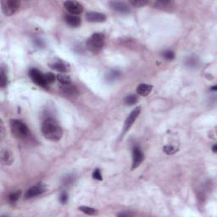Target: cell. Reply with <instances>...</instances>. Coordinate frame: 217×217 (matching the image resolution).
I'll return each instance as SVG.
<instances>
[{
    "label": "cell",
    "instance_id": "cell-1",
    "mask_svg": "<svg viewBox=\"0 0 217 217\" xmlns=\"http://www.w3.org/2000/svg\"><path fill=\"white\" fill-rule=\"evenodd\" d=\"M42 132L43 136L50 141H59L62 137L63 130L54 119L47 118L43 122Z\"/></svg>",
    "mask_w": 217,
    "mask_h": 217
},
{
    "label": "cell",
    "instance_id": "cell-2",
    "mask_svg": "<svg viewBox=\"0 0 217 217\" xmlns=\"http://www.w3.org/2000/svg\"><path fill=\"white\" fill-rule=\"evenodd\" d=\"M10 129L14 137L24 139L28 137L30 132L27 126L20 120H11L10 121Z\"/></svg>",
    "mask_w": 217,
    "mask_h": 217
},
{
    "label": "cell",
    "instance_id": "cell-3",
    "mask_svg": "<svg viewBox=\"0 0 217 217\" xmlns=\"http://www.w3.org/2000/svg\"><path fill=\"white\" fill-rule=\"evenodd\" d=\"M105 37L103 33H93L87 41V47L91 52L99 53L104 45Z\"/></svg>",
    "mask_w": 217,
    "mask_h": 217
},
{
    "label": "cell",
    "instance_id": "cell-4",
    "mask_svg": "<svg viewBox=\"0 0 217 217\" xmlns=\"http://www.w3.org/2000/svg\"><path fill=\"white\" fill-rule=\"evenodd\" d=\"M20 5V4L17 0H2L1 1L2 11L7 16H10L15 14L17 10H19Z\"/></svg>",
    "mask_w": 217,
    "mask_h": 217
},
{
    "label": "cell",
    "instance_id": "cell-5",
    "mask_svg": "<svg viewBox=\"0 0 217 217\" xmlns=\"http://www.w3.org/2000/svg\"><path fill=\"white\" fill-rule=\"evenodd\" d=\"M29 76L32 78L33 82L40 87H47V84L45 80V76L38 69H32L29 71Z\"/></svg>",
    "mask_w": 217,
    "mask_h": 217
},
{
    "label": "cell",
    "instance_id": "cell-6",
    "mask_svg": "<svg viewBox=\"0 0 217 217\" xmlns=\"http://www.w3.org/2000/svg\"><path fill=\"white\" fill-rule=\"evenodd\" d=\"M140 112H141V107H137V108H134L131 112V114L128 115V117L126 120V121H125L124 127H123V134H125L131 128L134 121L137 118V116L139 115Z\"/></svg>",
    "mask_w": 217,
    "mask_h": 217
},
{
    "label": "cell",
    "instance_id": "cell-7",
    "mask_svg": "<svg viewBox=\"0 0 217 217\" xmlns=\"http://www.w3.org/2000/svg\"><path fill=\"white\" fill-rule=\"evenodd\" d=\"M64 6L69 13L74 15L81 14L83 10L82 5L77 1H66L64 3Z\"/></svg>",
    "mask_w": 217,
    "mask_h": 217
},
{
    "label": "cell",
    "instance_id": "cell-8",
    "mask_svg": "<svg viewBox=\"0 0 217 217\" xmlns=\"http://www.w3.org/2000/svg\"><path fill=\"white\" fill-rule=\"evenodd\" d=\"M143 154L141 151V149L139 148H134L132 150V170H134L135 168L138 167L142 161L143 160Z\"/></svg>",
    "mask_w": 217,
    "mask_h": 217
},
{
    "label": "cell",
    "instance_id": "cell-9",
    "mask_svg": "<svg viewBox=\"0 0 217 217\" xmlns=\"http://www.w3.org/2000/svg\"><path fill=\"white\" fill-rule=\"evenodd\" d=\"M45 190H46V188L43 184H38L36 186H33L27 190V192L26 194V198H31L38 196L40 194H43L45 192Z\"/></svg>",
    "mask_w": 217,
    "mask_h": 217
},
{
    "label": "cell",
    "instance_id": "cell-10",
    "mask_svg": "<svg viewBox=\"0 0 217 217\" xmlns=\"http://www.w3.org/2000/svg\"><path fill=\"white\" fill-rule=\"evenodd\" d=\"M86 19L89 22H104L106 20V15L99 12H87L86 14Z\"/></svg>",
    "mask_w": 217,
    "mask_h": 217
},
{
    "label": "cell",
    "instance_id": "cell-11",
    "mask_svg": "<svg viewBox=\"0 0 217 217\" xmlns=\"http://www.w3.org/2000/svg\"><path fill=\"white\" fill-rule=\"evenodd\" d=\"M109 5L114 10L120 12V13H128L130 11L129 6L124 2L111 1V2H109Z\"/></svg>",
    "mask_w": 217,
    "mask_h": 217
},
{
    "label": "cell",
    "instance_id": "cell-12",
    "mask_svg": "<svg viewBox=\"0 0 217 217\" xmlns=\"http://www.w3.org/2000/svg\"><path fill=\"white\" fill-rule=\"evenodd\" d=\"M65 20L66 22L69 26H73V27H76L78 26H80L81 24V19L74 14H67L65 16Z\"/></svg>",
    "mask_w": 217,
    "mask_h": 217
},
{
    "label": "cell",
    "instance_id": "cell-13",
    "mask_svg": "<svg viewBox=\"0 0 217 217\" xmlns=\"http://www.w3.org/2000/svg\"><path fill=\"white\" fill-rule=\"evenodd\" d=\"M50 67L55 71H59V72H63V73L68 71V70H69L68 66L63 61H54L53 64L50 65Z\"/></svg>",
    "mask_w": 217,
    "mask_h": 217
},
{
    "label": "cell",
    "instance_id": "cell-14",
    "mask_svg": "<svg viewBox=\"0 0 217 217\" xmlns=\"http://www.w3.org/2000/svg\"><path fill=\"white\" fill-rule=\"evenodd\" d=\"M153 87L148 84H140L137 87V93L141 96H147L151 93Z\"/></svg>",
    "mask_w": 217,
    "mask_h": 217
},
{
    "label": "cell",
    "instance_id": "cell-15",
    "mask_svg": "<svg viewBox=\"0 0 217 217\" xmlns=\"http://www.w3.org/2000/svg\"><path fill=\"white\" fill-rule=\"evenodd\" d=\"M61 89L62 92H63L65 94L70 95V96H75V95L77 94V93H78L76 87L71 86V84H69V85H63Z\"/></svg>",
    "mask_w": 217,
    "mask_h": 217
},
{
    "label": "cell",
    "instance_id": "cell-16",
    "mask_svg": "<svg viewBox=\"0 0 217 217\" xmlns=\"http://www.w3.org/2000/svg\"><path fill=\"white\" fill-rule=\"evenodd\" d=\"M57 80L59 81L62 85H69L71 83V77L67 75H58L57 76Z\"/></svg>",
    "mask_w": 217,
    "mask_h": 217
},
{
    "label": "cell",
    "instance_id": "cell-17",
    "mask_svg": "<svg viewBox=\"0 0 217 217\" xmlns=\"http://www.w3.org/2000/svg\"><path fill=\"white\" fill-rule=\"evenodd\" d=\"M137 97L136 95L134 94H131V95H128L127 97L125 99V103L127 105H134V104H136L137 102Z\"/></svg>",
    "mask_w": 217,
    "mask_h": 217
},
{
    "label": "cell",
    "instance_id": "cell-18",
    "mask_svg": "<svg viewBox=\"0 0 217 217\" xmlns=\"http://www.w3.org/2000/svg\"><path fill=\"white\" fill-rule=\"evenodd\" d=\"M79 209H80L81 212L85 213L87 215H95L97 214V210L95 209H93L91 207H87V206H81L79 207Z\"/></svg>",
    "mask_w": 217,
    "mask_h": 217
},
{
    "label": "cell",
    "instance_id": "cell-19",
    "mask_svg": "<svg viewBox=\"0 0 217 217\" xmlns=\"http://www.w3.org/2000/svg\"><path fill=\"white\" fill-rule=\"evenodd\" d=\"M6 85H7V76L4 68H2L0 71V87H5Z\"/></svg>",
    "mask_w": 217,
    "mask_h": 217
},
{
    "label": "cell",
    "instance_id": "cell-20",
    "mask_svg": "<svg viewBox=\"0 0 217 217\" xmlns=\"http://www.w3.org/2000/svg\"><path fill=\"white\" fill-rule=\"evenodd\" d=\"M130 5H132L133 7H143L144 5H146L148 4V1H145V0H132L129 2Z\"/></svg>",
    "mask_w": 217,
    "mask_h": 217
},
{
    "label": "cell",
    "instance_id": "cell-21",
    "mask_svg": "<svg viewBox=\"0 0 217 217\" xmlns=\"http://www.w3.org/2000/svg\"><path fill=\"white\" fill-rule=\"evenodd\" d=\"M20 194H21L20 191H17V192H14V193L10 194V195H9V200H10V202H12V203L16 202V201L19 199L20 197Z\"/></svg>",
    "mask_w": 217,
    "mask_h": 217
},
{
    "label": "cell",
    "instance_id": "cell-22",
    "mask_svg": "<svg viewBox=\"0 0 217 217\" xmlns=\"http://www.w3.org/2000/svg\"><path fill=\"white\" fill-rule=\"evenodd\" d=\"M171 4H172L171 1H157L155 3V6L157 8H165L170 7Z\"/></svg>",
    "mask_w": 217,
    "mask_h": 217
},
{
    "label": "cell",
    "instance_id": "cell-23",
    "mask_svg": "<svg viewBox=\"0 0 217 217\" xmlns=\"http://www.w3.org/2000/svg\"><path fill=\"white\" fill-rule=\"evenodd\" d=\"M164 151H165V154H174L177 151V149L173 147L172 145H166V146L164 147Z\"/></svg>",
    "mask_w": 217,
    "mask_h": 217
},
{
    "label": "cell",
    "instance_id": "cell-24",
    "mask_svg": "<svg viewBox=\"0 0 217 217\" xmlns=\"http://www.w3.org/2000/svg\"><path fill=\"white\" fill-rule=\"evenodd\" d=\"M11 156H10V153L8 151H5L2 154V161L5 163V164H8V163H10L11 162Z\"/></svg>",
    "mask_w": 217,
    "mask_h": 217
},
{
    "label": "cell",
    "instance_id": "cell-25",
    "mask_svg": "<svg viewBox=\"0 0 217 217\" xmlns=\"http://www.w3.org/2000/svg\"><path fill=\"white\" fill-rule=\"evenodd\" d=\"M44 76H45V80H46V82L47 84H51L53 83L54 80H55V76L53 73H47V74H44Z\"/></svg>",
    "mask_w": 217,
    "mask_h": 217
},
{
    "label": "cell",
    "instance_id": "cell-26",
    "mask_svg": "<svg viewBox=\"0 0 217 217\" xmlns=\"http://www.w3.org/2000/svg\"><path fill=\"white\" fill-rule=\"evenodd\" d=\"M163 56L165 57V59H166L167 60H171L174 59L175 54L172 51H170V50H166V51H165V52L163 53Z\"/></svg>",
    "mask_w": 217,
    "mask_h": 217
},
{
    "label": "cell",
    "instance_id": "cell-27",
    "mask_svg": "<svg viewBox=\"0 0 217 217\" xmlns=\"http://www.w3.org/2000/svg\"><path fill=\"white\" fill-rule=\"evenodd\" d=\"M93 177L96 180H99V181H101V180L103 179V177H102V175H101V172H100V170L99 169H96V170L93 171Z\"/></svg>",
    "mask_w": 217,
    "mask_h": 217
},
{
    "label": "cell",
    "instance_id": "cell-28",
    "mask_svg": "<svg viewBox=\"0 0 217 217\" xmlns=\"http://www.w3.org/2000/svg\"><path fill=\"white\" fill-rule=\"evenodd\" d=\"M119 76H120V73H119L118 71H113L108 74V78L109 80H115V79H116Z\"/></svg>",
    "mask_w": 217,
    "mask_h": 217
},
{
    "label": "cell",
    "instance_id": "cell-29",
    "mask_svg": "<svg viewBox=\"0 0 217 217\" xmlns=\"http://www.w3.org/2000/svg\"><path fill=\"white\" fill-rule=\"evenodd\" d=\"M60 202L63 203H66L67 202V200H68V195L66 194V192H63L60 195Z\"/></svg>",
    "mask_w": 217,
    "mask_h": 217
},
{
    "label": "cell",
    "instance_id": "cell-30",
    "mask_svg": "<svg viewBox=\"0 0 217 217\" xmlns=\"http://www.w3.org/2000/svg\"><path fill=\"white\" fill-rule=\"evenodd\" d=\"M187 64H188L189 66L193 67V66H194L196 64H197V62H196V60H194L193 58H190L187 61Z\"/></svg>",
    "mask_w": 217,
    "mask_h": 217
},
{
    "label": "cell",
    "instance_id": "cell-31",
    "mask_svg": "<svg viewBox=\"0 0 217 217\" xmlns=\"http://www.w3.org/2000/svg\"><path fill=\"white\" fill-rule=\"evenodd\" d=\"M133 215V214L130 212H121L118 214V216H121V217H130V216H132Z\"/></svg>",
    "mask_w": 217,
    "mask_h": 217
},
{
    "label": "cell",
    "instance_id": "cell-32",
    "mask_svg": "<svg viewBox=\"0 0 217 217\" xmlns=\"http://www.w3.org/2000/svg\"><path fill=\"white\" fill-rule=\"evenodd\" d=\"M216 151H217V145L216 144H215V145L213 146V152H214V153H216Z\"/></svg>",
    "mask_w": 217,
    "mask_h": 217
},
{
    "label": "cell",
    "instance_id": "cell-33",
    "mask_svg": "<svg viewBox=\"0 0 217 217\" xmlns=\"http://www.w3.org/2000/svg\"><path fill=\"white\" fill-rule=\"evenodd\" d=\"M212 88V90H214V91H216V87L215 86V87H211Z\"/></svg>",
    "mask_w": 217,
    "mask_h": 217
}]
</instances>
